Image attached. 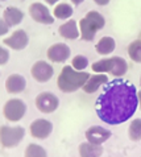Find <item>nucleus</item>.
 Listing matches in <instances>:
<instances>
[{
    "label": "nucleus",
    "mask_w": 141,
    "mask_h": 157,
    "mask_svg": "<svg viewBox=\"0 0 141 157\" xmlns=\"http://www.w3.org/2000/svg\"><path fill=\"white\" fill-rule=\"evenodd\" d=\"M139 107L137 89L133 83L123 79H115L95 102V112L105 124L119 125L132 119Z\"/></svg>",
    "instance_id": "f257e3e1"
},
{
    "label": "nucleus",
    "mask_w": 141,
    "mask_h": 157,
    "mask_svg": "<svg viewBox=\"0 0 141 157\" xmlns=\"http://www.w3.org/2000/svg\"><path fill=\"white\" fill-rule=\"evenodd\" d=\"M111 136H112L111 131L104 127H100V125H92V127L87 128L85 132L86 140L92 144H98V145L104 144Z\"/></svg>",
    "instance_id": "ddd939ff"
},
{
    "label": "nucleus",
    "mask_w": 141,
    "mask_h": 157,
    "mask_svg": "<svg viewBox=\"0 0 141 157\" xmlns=\"http://www.w3.org/2000/svg\"><path fill=\"white\" fill-rule=\"evenodd\" d=\"M89 58L86 56H82V54H77L74 56L73 59H71V66L75 69V70H79V71H83L89 67Z\"/></svg>",
    "instance_id": "5701e85b"
},
{
    "label": "nucleus",
    "mask_w": 141,
    "mask_h": 157,
    "mask_svg": "<svg viewBox=\"0 0 141 157\" xmlns=\"http://www.w3.org/2000/svg\"><path fill=\"white\" fill-rule=\"evenodd\" d=\"M3 19L7 21L10 27H16L24 19V12L17 7H7L3 11Z\"/></svg>",
    "instance_id": "f3484780"
},
{
    "label": "nucleus",
    "mask_w": 141,
    "mask_h": 157,
    "mask_svg": "<svg viewBox=\"0 0 141 157\" xmlns=\"http://www.w3.org/2000/svg\"><path fill=\"white\" fill-rule=\"evenodd\" d=\"M0 2H7V0H0Z\"/></svg>",
    "instance_id": "2f4dec72"
},
{
    "label": "nucleus",
    "mask_w": 141,
    "mask_h": 157,
    "mask_svg": "<svg viewBox=\"0 0 141 157\" xmlns=\"http://www.w3.org/2000/svg\"><path fill=\"white\" fill-rule=\"evenodd\" d=\"M140 85H141V75H140Z\"/></svg>",
    "instance_id": "7c9ffc66"
},
{
    "label": "nucleus",
    "mask_w": 141,
    "mask_h": 157,
    "mask_svg": "<svg viewBox=\"0 0 141 157\" xmlns=\"http://www.w3.org/2000/svg\"><path fill=\"white\" fill-rule=\"evenodd\" d=\"M70 2H71L74 6H81V4L85 2V0H70Z\"/></svg>",
    "instance_id": "c85d7f7f"
},
{
    "label": "nucleus",
    "mask_w": 141,
    "mask_h": 157,
    "mask_svg": "<svg viewBox=\"0 0 141 157\" xmlns=\"http://www.w3.org/2000/svg\"><path fill=\"white\" fill-rule=\"evenodd\" d=\"M3 44L7 48L13 49V50H24L29 44L28 33H26L24 29H17L11 34L10 37L4 38Z\"/></svg>",
    "instance_id": "f8f14e48"
},
{
    "label": "nucleus",
    "mask_w": 141,
    "mask_h": 157,
    "mask_svg": "<svg viewBox=\"0 0 141 157\" xmlns=\"http://www.w3.org/2000/svg\"><path fill=\"white\" fill-rule=\"evenodd\" d=\"M30 75L38 83H46L54 75V69L46 61H37L30 67Z\"/></svg>",
    "instance_id": "6e6552de"
},
{
    "label": "nucleus",
    "mask_w": 141,
    "mask_h": 157,
    "mask_svg": "<svg viewBox=\"0 0 141 157\" xmlns=\"http://www.w3.org/2000/svg\"><path fill=\"white\" fill-rule=\"evenodd\" d=\"M34 104H36L37 110L42 114H51L59 107V99L53 93L44 91V93L38 94L36 97Z\"/></svg>",
    "instance_id": "0eeeda50"
},
{
    "label": "nucleus",
    "mask_w": 141,
    "mask_h": 157,
    "mask_svg": "<svg viewBox=\"0 0 141 157\" xmlns=\"http://www.w3.org/2000/svg\"><path fill=\"white\" fill-rule=\"evenodd\" d=\"M25 156L26 157H45L46 151L41 145H38V144H29L25 149Z\"/></svg>",
    "instance_id": "b1692460"
},
{
    "label": "nucleus",
    "mask_w": 141,
    "mask_h": 157,
    "mask_svg": "<svg viewBox=\"0 0 141 157\" xmlns=\"http://www.w3.org/2000/svg\"><path fill=\"white\" fill-rule=\"evenodd\" d=\"M29 15L30 17L38 24L50 25L54 23V16L50 13L48 6L42 3H32L29 6Z\"/></svg>",
    "instance_id": "1a4fd4ad"
},
{
    "label": "nucleus",
    "mask_w": 141,
    "mask_h": 157,
    "mask_svg": "<svg viewBox=\"0 0 141 157\" xmlns=\"http://www.w3.org/2000/svg\"><path fill=\"white\" fill-rule=\"evenodd\" d=\"M30 136L38 140H45L53 132V124L48 119H36L30 123Z\"/></svg>",
    "instance_id": "9b49d317"
},
{
    "label": "nucleus",
    "mask_w": 141,
    "mask_h": 157,
    "mask_svg": "<svg viewBox=\"0 0 141 157\" xmlns=\"http://www.w3.org/2000/svg\"><path fill=\"white\" fill-rule=\"evenodd\" d=\"M91 69L94 73H108L116 78H120L128 71V63L123 57L113 56V57L95 61L91 65Z\"/></svg>",
    "instance_id": "20e7f679"
},
{
    "label": "nucleus",
    "mask_w": 141,
    "mask_h": 157,
    "mask_svg": "<svg viewBox=\"0 0 141 157\" xmlns=\"http://www.w3.org/2000/svg\"><path fill=\"white\" fill-rule=\"evenodd\" d=\"M25 112H26V104L24 103V100H21L19 98H12L10 100H7L3 107L4 117L8 121H12V123L20 121L24 117Z\"/></svg>",
    "instance_id": "423d86ee"
},
{
    "label": "nucleus",
    "mask_w": 141,
    "mask_h": 157,
    "mask_svg": "<svg viewBox=\"0 0 141 157\" xmlns=\"http://www.w3.org/2000/svg\"><path fill=\"white\" fill-rule=\"evenodd\" d=\"M58 33L59 36L65 38V40H70V41H74V40H78L81 37V32H79V27H78V23L73 19H67L65 21L62 25H59L58 28Z\"/></svg>",
    "instance_id": "2eb2a0df"
},
{
    "label": "nucleus",
    "mask_w": 141,
    "mask_h": 157,
    "mask_svg": "<svg viewBox=\"0 0 141 157\" xmlns=\"http://www.w3.org/2000/svg\"><path fill=\"white\" fill-rule=\"evenodd\" d=\"M116 49V41L111 36H104L95 44V50L100 56H108Z\"/></svg>",
    "instance_id": "a211bd4d"
},
{
    "label": "nucleus",
    "mask_w": 141,
    "mask_h": 157,
    "mask_svg": "<svg viewBox=\"0 0 141 157\" xmlns=\"http://www.w3.org/2000/svg\"><path fill=\"white\" fill-rule=\"evenodd\" d=\"M137 97H139V107H140V110H141V90L137 91Z\"/></svg>",
    "instance_id": "c756f323"
},
{
    "label": "nucleus",
    "mask_w": 141,
    "mask_h": 157,
    "mask_svg": "<svg viewBox=\"0 0 141 157\" xmlns=\"http://www.w3.org/2000/svg\"><path fill=\"white\" fill-rule=\"evenodd\" d=\"M128 137L131 141L137 143L141 140V117H136L128 127Z\"/></svg>",
    "instance_id": "412c9836"
},
{
    "label": "nucleus",
    "mask_w": 141,
    "mask_h": 157,
    "mask_svg": "<svg viewBox=\"0 0 141 157\" xmlns=\"http://www.w3.org/2000/svg\"><path fill=\"white\" fill-rule=\"evenodd\" d=\"M78 152L82 157H98L103 153V148L98 144H92L90 141H85L79 144Z\"/></svg>",
    "instance_id": "6ab92c4d"
},
{
    "label": "nucleus",
    "mask_w": 141,
    "mask_h": 157,
    "mask_svg": "<svg viewBox=\"0 0 141 157\" xmlns=\"http://www.w3.org/2000/svg\"><path fill=\"white\" fill-rule=\"evenodd\" d=\"M8 61H10V52H8L7 48L0 45V66L6 65Z\"/></svg>",
    "instance_id": "393cba45"
},
{
    "label": "nucleus",
    "mask_w": 141,
    "mask_h": 157,
    "mask_svg": "<svg viewBox=\"0 0 141 157\" xmlns=\"http://www.w3.org/2000/svg\"><path fill=\"white\" fill-rule=\"evenodd\" d=\"M89 77L90 73H86L85 70L79 71L75 70L71 65H66L62 67L58 78H57V87L65 94L75 93L79 89H82V86L86 83Z\"/></svg>",
    "instance_id": "f03ea898"
},
{
    "label": "nucleus",
    "mask_w": 141,
    "mask_h": 157,
    "mask_svg": "<svg viewBox=\"0 0 141 157\" xmlns=\"http://www.w3.org/2000/svg\"><path fill=\"white\" fill-rule=\"evenodd\" d=\"M10 25L7 24V21L3 19V16L0 17V36H4V34H7L10 32Z\"/></svg>",
    "instance_id": "a878e982"
},
{
    "label": "nucleus",
    "mask_w": 141,
    "mask_h": 157,
    "mask_svg": "<svg viewBox=\"0 0 141 157\" xmlns=\"http://www.w3.org/2000/svg\"><path fill=\"white\" fill-rule=\"evenodd\" d=\"M94 2L98 4V6H102V7H104V6H107V4H109V0H94Z\"/></svg>",
    "instance_id": "bb28decb"
},
{
    "label": "nucleus",
    "mask_w": 141,
    "mask_h": 157,
    "mask_svg": "<svg viewBox=\"0 0 141 157\" xmlns=\"http://www.w3.org/2000/svg\"><path fill=\"white\" fill-rule=\"evenodd\" d=\"M109 82V78L105 73H96V74H90L89 79L86 81V83L82 86V90L87 94H94L96 93L100 87L107 85Z\"/></svg>",
    "instance_id": "4468645a"
},
{
    "label": "nucleus",
    "mask_w": 141,
    "mask_h": 157,
    "mask_svg": "<svg viewBox=\"0 0 141 157\" xmlns=\"http://www.w3.org/2000/svg\"><path fill=\"white\" fill-rule=\"evenodd\" d=\"M70 54H71L70 46L66 45L63 42L53 44L51 46H49V49L46 50L48 59H49L50 62H54V63L66 62V61L70 58Z\"/></svg>",
    "instance_id": "9d476101"
},
{
    "label": "nucleus",
    "mask_w": 141,
    "mask_h": 157,
    "mask_svg": "<svg viewBox=\"0 0 141 157\" xmlns=\"http://www.w3.org/2000/svg\"><path fill=\"white\" fill-rule=\"evenodd\" d=\"M105 20L102 13L98 11H90L86 16L78 23L79 32H81V38L83 41H92L98 33V30L104 28Z\"/></svg>",
    "instance_id": "7ed1b4c3"
},
{
    "label": "nucleus",
    "mask_w": 141,
    "mask_h": 157,
    "mask_svg": "<svg viewBox=\"0 0 141 157\" xmlns=\"http://www.w3.org/2000/svg\"><path fill=\"white\" fill-rule=\"evenodd\" d=\"M26 87V81L20 74H11L6 79V90L8 94H20Z\"/></svg>",
    "instance_id": "dca6fc26"
},
{
    "label": "nucleus",
    "mask_w": 141,
    "mask_h": 157,
    "mask_svg": "<svg viewBox=\"0 0 141 157\" xmlns=\"http://www.w3.org/2000/svg\"><path fill=\"white\" fill-rule=\"evenodd\" d=\"M128 57L136 63H141V40H135L128 45Z\"/></svg>",
    "instance_id": "4be33fe9"
},
{
    "label": "nucleus",
    "mask_w": 141,
    "mask_h": 157,
    "mask_svg": "<svg viewBox=\"0 0 141 157\" xmlns=\"http://www.w3.org/2000/svg\"><path fill=\"white\" fill-rule=\"evenodd\" d=\"M25 136V129L23 127H11L2 125L0 127V145L3 148H15L21 143Z\"/></svg>",
    "instance_id": "39448f33"
},
{
    "label": "nucleus",
    "mask_w": 141,
    "mask_h": 157,
    "mask_svg": "<svg viewBox=\"0 0 141 157\" xmlns=\"http://www.w3.org/2000/svg\"><path fill=\"white\" fill-rule=\"evenodd\" d=\"M73 13H74V10L69 3H57L54 6V10H53V16H54V19H58V20L71 19Z\"/></svg>",
    "instance_id": "aec40b11"
},
{
    "label": "nucleus",
    "mask_w": 141,
    "mask_h": 157,
    "mask_svg": "<svg viewBox=\"0 0 141 157\" xmlns=\"http://www.w3.org/2000/svg\"><path fill=\"white\" fill-rule=\"evenodd\" d=\"M44 2H45V3L48 4V6H55V4L58 3L59 0H44Z\"/></svg>",
    "instance_id": "cd10ccee"
}]
</instances>
